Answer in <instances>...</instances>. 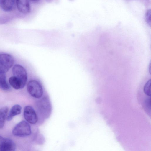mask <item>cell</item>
Returning a JSON list of instances; mask_svg holds the SVG:
<instances>
[{
	"label": "cell",
	"instance_id": "obj_12",
	"mask_svg": "<svg viewBox=\"0 0 151 151\" xmlns=\"http://www.w3.org/2000/svg\"><path fill=\"white\" fill-rule=\"evenodd\" d=\"M10 88L6 81V73H0V88L3 90H7Z\"/></svg>",
	"mask_w": 151,
	"mask_h": 151
},
{
	"label": "cell",
	"instance_id": "obj_15",
	"mask_svg": "<svg viewBox=\"0 0 151 151\" xmlns=\"http://www.w3.org/2000/svg\"><path fill=\"white\" fill-rule=\"evenodd\" d=\"M151 9H148L146 12L145 14V20L147 24L150 26L151 24Z\"/></svg>",
	"mask_w": 151,
	"mask_h": 151
},
{
	"label": "cell",
	"instance_id": "obj_11",
	"mask_svg": "<svg viewBox=\"0 0 151 151\" xmlns=\"http://www.w3.org/2000/svg\"><path fill=\"white\" fill-rule=\"evenodd\" d=\"M9 82L10 85L15 89L18 90L23 88L20 82L13 76L9 78Z\"/></svg>",
	"mask_w": 151,
	"mask_h": 151
},
{
	"label": "cell",
	"instance_id": "obj_8",
	"mask_svg": "<svg viewBox=\"0 0 151 151\" xmlns=\"http://www.w3.org/2000/svg\"><path fill=\"white\" fill-rule=\"evenodd\" d=\"M15 0H0V7L4 11H10L14 7Z\"/></svg>",
	"mask_w": 151,
	"mask_h": 151
},
{
	"label": "cell",
	"instance_id": "obj_7",
	"mask_svg": "<svg viewBox=\"0 0 151 151\" xmlns=\"http://www.w3.org/2000/svg\"><path fill=\"white\" fill-rule=\"evenodd\" d=\"M17 8L21 12L28 14L30 11V7L29 0H16Z\"/></svg>",
	"mask_w": 151,
	"mask_h": 151
},
{
	"label": "cell",
	"instance_id": "obj_1",
	"mask_svg": "<svg viewBox=\"0 0 151 151\" xmlns=\"http://www.w3.org/2000/svg\"><path fill=\"white\" fill-rule=\"evenodd\" d=\"M12 133L14 135L18 137H24L29 136L32 133L31 126L27 122L22 121L14 127Z\"/></svg>",
	"mask_w": 151,
	"mask_h": 151
},
{
	"label": "cell",
	"instance_id": "obj_14",
	"mask_svg": "<svg viewBox=\"0 0 151 151\" xmlns=\"http://www.w3.org/2000/svg\"><path fill=\"white\" fill-rule=\"evenodd\" d=\"M151 98L150 97L146 98L145 100V106L146 110L148 113H151Z\"/></svg>",
	"mask_w": 151,
	"mask_h": 151
},
{
	"label": "cell",
	"instance_id": "obj_2",
	"mask_svg": "<svg viewBox=\"0 0 151 151\" xmlns=\"http://www.w3.org/2000/svg\"><path fill=\"white\" fill-rule=\"evenodd\" d=\"M27 89L29 94L32 97L38 99L41 97L43 90L40 83L36 80H31L27 85Z\"/></svg>",
	"mask_w": 151,
	"mask_h": 151
},
{
	"label": "cell",
	"instance_id": "obj_6",
	"mask_svg": "<svg viewBox=\"0 0 151 151\" xmlns=\"http://www.w3.org/2000/svg\"><path fill=\"white\" fill-rule=\"evenodd\" d=\"M15 149V144L12 140L0 135V151H13Z\"/></svg>",
	"mask_w": 151,
	"mask_h": 151
},
{
	"label": "cell",
	"instance_id": "obj_4",
	"mask_svg": "<svg viewBox=\"0 0 151 151\" xmlns=\"http://www.w3.org/2000/svg\"><path fill=\"white\" fill-rule=\"evenodd\" d=\"M14 62V58L11 55L0 54V73H6L13 66Z\"/></svg>",
	"mask_w": 151,
	"mask_h": 151
},
{
	"label": "cell",
	"instance_id": "obj_9",
	"mask_svg": "<svg viewBox=\"0 0 151 151\" xmlns=\"http://www.w3.org/2000/svg\"><path fill=\"white\" fill-rule=\"evenodd\" d=\"M22 107L19 104H16L13 106L11 109L7 116L6 119L8 121L11 120L15 116L20 114Z\"/></svg>",
	"mask_w": 151,
	"mask_h": 151
},
{
	"label": "cell",
	"instance_id": "obj_3",
	"mask_svg": "<svg viewBox=\"0 0 151 151\" xmlns=\"http://www.w3.org/2000/svg\"><path fill=\"white\" fill-rule=\"evenodd\" d=\"M12 73L13 76L19 81L24 88L27 80V74L25 69L20 65L16 64L12 68Z\"/></svg>",
	"mask_w": 151,
	"mask_h": 151
},
{
	"label": "cell",
	"instance_id": "obj_17",
	"mask_svg": "<svg viewBox=\"0 0 151 151\" xmlns=\"http://www.w3.org/2000/svg\"><path fill=\"white\" fill-rule=\"evenodd\" d=\"M127 1H130V0H127Z\"/></svg>",
	"mask_w": 151,
	"mask_h": 151
},
{
	"label": "cell",
	"instance_id": "obj_5",
	"mask_svg": "<svg viewBox=\"0 0 151 151\" xmlns=\"http://www.w3.org/2000/svg\"><path fill=\"white\" fill-rule=\"evenodd\" d=\"M24 116L27 122L31 124H35L38 120L37 114L31 106H26L24 110Z\"/></svg>",
	"mask_w": 151,
	"mask_h": 151
},
{
	"label": "cell",
	"instance_id": "obj_16",
	"mask_svg": "<svg viewBox=\"0 0 151 151\" xmlns=\"http://www.w3.org/2000/svg\"><path fill=\"white\" fill-rule=\"evenodd\" d=\"M32 1L34 2H37L39 1L40 0H31Z\"/></svg>",
	"mask_w": 151,
	"mask_h": 151
},
{
	"label": "cell",
	"instance_id": "obj_10",
	"mask_svg": "<svg viewBox=\"0 0 151 151\" xmlns=\"http://www.w3.org/2000/svg\"><path fill=\"white\" fill-rule=\"evenodd\" d=\"M9 109L7 107H4L0 109V129L4 127Z\"/></svg>",
	"mask_w": 151,
	"mask_h": 151
},
{
	"label": "cell",
	"instance_id": "obj_13",
	"mask_svg": "<svg viewBox=\"0 0 151 151\" xmlns=\"http://www.w3.org/2000/svg\"><path fill=\"white\" fill-rule=\"evenodd\" d=\"M151 84L150 78L147 80L145 83L143 87V91L145 95L148 96H151Z\"/></svg>",
	"mask_w": 151,
	"mask_h": 151
}]
</instances>
